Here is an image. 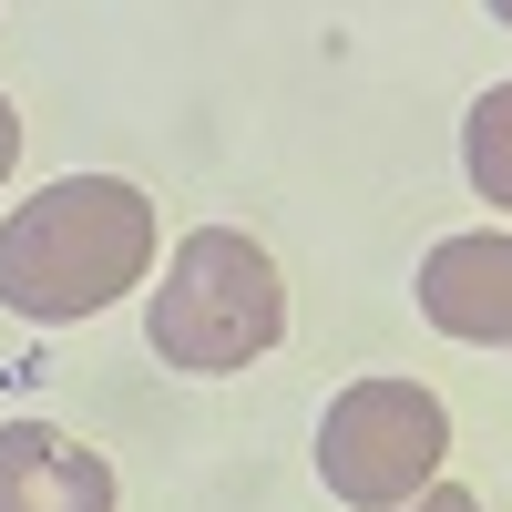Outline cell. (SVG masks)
<instances>
[{
	"mask_svg": "<svg viewBox=\"0 0 512 512\" xmlns=\"http://www.w3.org/2000/svg\"><path fill=\"white\" fill-rule=\"evenodd\" d=\"M11 154H21V113H11V93H0V175H11Z\"/></svg>",
	"mask_w": 512,
	"mask_h": 512,
	"instance_id": "ba28073f",
	"label": "cell"
},
{
	"mask_svg": "<svg viewBox=\"0 0 512 512\" xmlns=\"http://www.w3.org/2000/svg\"><path fill=\"white\" fill-rule=\"evenodd\" d=\"M0 512H113V472L52 420H0Z\"/></svg>",
	"mask_w": 512,
	"mask_h": 512,
	"instance_id": "5b68a950",
	"label": "cell"
},
{
	"mask_svg": "<svg viewBox=\"0 0 512 512\" xmlns=\"http://www.w3.org/2000/svg\"><path fill=\"white\" fill-rule=\"evenodd\" d=\"M154 267V195L123 175H62L0 226V308L93 318Z\"/></svg>",
	"mask_w": 512,
	"mask_h": 512,
	"instance_id": "6da1fadb",
	"label": "cell"
},
{
	"mask_svg": "<svg viewBox=\"0 0 512 512\" xmlns=\"http://www.w3.org/2000/svg\"><path fill=\"white\" fill-rule=\"evenodd\" d=\"M420 318L472 349H512V236H441L420 256Z\"/></svg>",
	"mask_w": 512,
	"mask_h": 512,
	"instance_id": "277c9868",
	"label": "cell"
},
{
	"mask_svg": "<svg viewBox=\"0 0 512 512\" xmlns=\"http://www.w3.org/2000/svg\"><path fill=\"white\" fill-rule=\"evenodd\" d=\"M461 164H472V185L492 205H512V82H492V93L461 113Z\"/></svg>",
	"mask_w": 512,
	"mask_h": 512,
	"instance_id": "8992f818",
	"label": "cell"
},
{
	"mask_svg": "<svg viewBox=\"0 0 512 512\" xmlns=\"http://www.w3.org/2000/svg\"><path fill=\"white\" fill-rule=\"evenodd\" d=\"M400 512H482V502L461 492V482H431V492H420V502H400Z\"/></svg>",
	"mask_w": 512,
	"mask_h": 512,
	"instance_id": "52a82bcc",
	"label": "cell"
},
{
	"mask_svg": "<svg viewBox=\"0 0 512 512\" xmlns=\"http://www.w3.org/2000/svg\"><path fill=\"white\" fill-rule=\"evenodd\" d=\"M154 359H175L195 379H226L246 359L277 349L287 328V287L267 267V246L236 236V226H195L175 256H164V287H154Z\"/></svg>",
	"mask_w": 512,
	"mask_h": 512,
	"instance_id": "7a4b0ae2",
	"label": "cell"
},
{
	"mask_svg": "<svg viewBox=\"0 0 512 512\" xmlns=\"http://www.w3.org/2000/svg\"><path fill=\"white\" fill-rule=\"evenodd\" d=\"M441 451H451V410L420 390V379H359L338 390L318 420V482L349 502V512H400L441 482Z\"/></svg>",
	"mask_w": 512,
	"mask_h": 512,
	"instance_id": "3957f363",
	"label": "cell"
},
{
	"mask_svg": "<svg viewBox=\"0 0 512 512\" xmlns=\"http://www.w3.org/2000/svg\"><path fill=\"white\" fill-rule=\"evenodd\" d=\"M502 21H512V11H502Z\"/></svg>",
	"mask_w": 512,
	"mask_h": 512,
	"instance_id": "9c48e42d",
	"label": "cell"
}]
</instances>
